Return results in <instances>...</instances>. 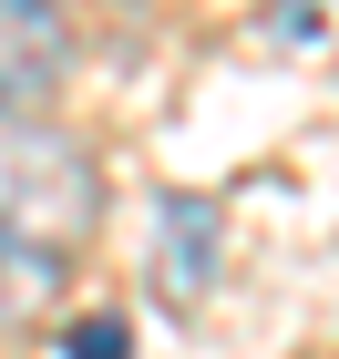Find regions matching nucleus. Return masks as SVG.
I'll return each mask as SVG.
<instances>
[{
  "label": "nucleus",
  "mask_w": 339,
  "mask_h": 359,
  "mask_svg": "<svg viewBox=\"0 0 339 359\" xmlns=\"http://www.w3.org/2000/svg\"><path fill=\"white\" fill-rule=\"evenodd\" d=\"M52 308H62V257L0 236V329H31V318H52Z\"/></svg>",
  "instance_id": "nucleus-4"
},
{
  "label": "nucleus",
  "mask_w": 339,
  "mask_h": 359,
  "mask_svg": "<svg viewBox=\"0 0 339 359\" xmlns=\"http://www.w3.org/2000/svg\"><path fill=\"white\" fill-rule=\"evenodd\" d=\"M62 359H134V329L124 318H83V329L62 339Z\"/></svg>",
  "instance_id": "nucleus-5"
},
{
  "label": "nucleus",
  "mask_w": 339,
  "mask_h": 359,
  "mask_svg": "<svg viewBox=\"0 0 339 359\" xmlns=\"http://www.w3.org/2000/svg\"><path fill=\"white\" fill-rule=\"evenodd\" d=\"M93 226H103V165L72 134H52V123L0 113V236L72 257Z\"/></svg>",
  "instance_id": "nucleus-1"
},
{
  "label": "nucleus",
  "mask_w": 339,
  "mask_h": 359,
  "mask_svg": "<svg viewBox=\"0 0 339 359\" xmlns=\"http://www.w3.org/2000/svg\"><path fill=\"white\" fill-rule=\"evenodd\" d=\"M154 287H165V308H196L206 287H216V205H206V195H165Z\"/></svg>",
  "instance_id": "nucleus-3"
},
{
  "label": "nucleus",
  "mask_w": 339,
  "mask_h": 359,
  "mask_svg": "<svg viewBox=\"0 0 339 359\" xmlns=\"http://www.w3.org/2000/svg\"><path fill=\"white\" fill-rule=\"evenodd\" d=\"M62 83H72V11L0 0V113H41Z\"/></svg>",
  "instance_id": "nucleus-2"
}]
</instances>
